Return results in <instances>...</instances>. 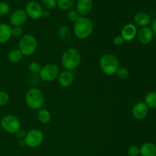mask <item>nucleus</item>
Listing matches in <instances>:
<instances>
[{"instance_id":"obj_1","label":"nucleus","mask_w":156,"mask_h":156,"mask_svg":"<svg viewBox=\"0 0 156 156\" xmlns=\"http://www.w3.org/2000/svg\"><path fill=\"white\" fill-rule=\"evenodd\" d=\"M94 30V24L87 17L80 16L74 23L73 32L78 39L85 40L89 37Z\"/></svg>"},{"instance_id":"obj_2","label":"nucleus","mask_w":156,"mask_h":156,"mask_svg":"<svg viewBox=\"0 0 156 156\" xmlns=\"http://www.w3.org/2000/svg\"><path fill=\"white\" fill-rule=\"evenodd\" d=\"M81 54L76 48H68L63 52L61 57V64L65 70L73 71L79 67L81 62Z\"/></svg>"},{"instance_id":"obj_3","label":"nucleus","mask_w":156,"mask_h":156,"mask_svg":"<svg viewBox=\"0 0 156 156\" xmlns=\"http://www.w3.org/2000/svg\"><path fill=\"white\" fill-rule=\"evenodd\" d=\"M25 103L30 109L39 111L45 103V96L42 91L37 88H31L25 94Z\"/></svg>"},{"instance_id":"obj_4","label":"nucleus","mask_w":156,"mask_h":156,"mask_svg":"<svg viewBox=\"0 0 156 156\" xmlns=\"http://www.w3.org/2000/svg\"><path fill=\"white\" fill-rule=\"evenodd\" d=\"M99 67L104 74L113 76L116 74L120 67V62L117 56L112 53H106L101 57Z\"/></svg>"},{"instance_id":"obj_5","label":"nucleus","mask_w":156,"mask_h":156,"mask_svg":"<svg viewBox=\"0 0 156 156\" xmlns=\"http://www.w3.org/2000/svg\"><path fill=\"white\" fill-rule=\"evenodd\" d=\"M37 48V41L34 36L30 34H24L18 43V50L23 56H30L36 52Z\"/></svg>"},{"instance_id":"obj_6","label":"nucleus","mask_w":156,"mask_h":156,"mask_svg":"<svg viewBox=\"0 0 156 156\" xmlns=\"http://www.w3.org/2000/svg\"><path fill=\"white\" fill-rule=\"evenodd\" d=\"M2 129L8 133H16L21 128V124L18 118L12 114H7L0 121Z\"/></svg>"},{"instance_id":"obj_7","label":"nucleus","mask_w":156,"mask_h":156,"mask_svg":"<svg viewBox=\"0 0 156 156\" xmlns=\"http://www.w3.org/2000/svg\"><path fill=\"white\" fill-rule=\"evenodd\" d=\"M44 140V136L42 131L37 129H33L26 133L24 142L25 146L29 148H37L42 144Z\"/></svg>"},{"instance_id":"obj_8","label":"nucleus","mask_w":156,"mask_h":156,"mask_svg":"<svg viewBox=\"0 0 156 156\" xmlns=\"http://www.w3.org/2000/svg\"><path fill=\"white\" fill-rule=\"evenodd\" d=\"M59 74V68L57 66L53 63H48L42 66L39 76L44 82H50L57 79Z\"/></svg>"},{"instance_id":"obj_9","label":"nucleus","mask_w":156,"mask_h":156,"mask_svg":"<svg viewBox=\"0 0 156 156\" xmlns=\"http://www.w3.org/2000/svg\"><path fill=\"white\" fill-rule=\"evenodd\" d=\"M25 12L27 17L30 18L31 19L37 20L42 17L44 9L37 2L30 1L26 5Z\"/></svg>"},{"instance_id":"obj_10","label":"nucleus","mask_w":156,"mask_h":156,"mask_svg":"<svg viewBox=\"0 0 156 156\" xmlns=\"http://www.w3.org/2000/svg\"><path fill=\"white\" fill-rule=\"evenodd\" d=\"M27 18V15L25 11L22 9H17L12 13L9 21L13 27H21L25 23Z\"/></svg>"},{"instance_id":"obj_11","label":"nucleus","mask_w":156,"mask_h":156,"mask_svg":"<svg viewBox=\"0 0 156 156\" xmlns=\"http://www.w3.org/2000/svg\"><path fill=\"white\" fill-rule=\"evenodd\" d=\"M149 113V108L143 101L138 102L133 106L132 109L133 117L136 120H143L147 116Z\"/></svg>"},{"instance_id":"obj_12","label":"nucleus","mask_w":156,"mask_h":156,"mask_svg":"<svg viewBox=\"0 0 156 156\" xmlns=\"http://www.w3.org/2000/svg\"><path fill=\"white\" fill-rule=\"evenodd\" d=\"M136 26L133 24H126L124 27H123L121 30V37L123 38L124 41H131L136 37L137 35Z\"/></svg>"},{"instance_id":"obj_13","label":"nucleus","mask_w":156,"mask_h":156,"mask_svg":"<svg viewBox=\"0 0 156 156\" xmlns=\"http://www.w3.org/2000/svg\"><path fill=\"white\" fill-rule=\"evenodd\" d=\"M136 36L141 44H149V43L152 42V39H153L154 34L151 27H141L140 30H139Z\"/></svg>"},{"instance_id":"obj_14","label":"nucleus","mask_w":156,"mask_h":156,"mask_svg":"<svg viewBox=\"0 0 156 156\" xmlns=\"http://www.w3.org/2000/svg\"><path fill=\"white\" fill-rule=\"evenodd\" d=\"M92 5V0H78L76 4V11L79 15L85 17L91 11Z\"/></svg>"},{"instance_id":"obj_15","label":"nucleus","mask_w":156,"mask_h":156,"mask_svg":"<svg viewBox=\"0 0 156 156\" xmlns=\"http://www.w3.org/2000/svg\"><path fill=\"white\" fill-rule=\"evenodd\" d=\"M58 82L63 88H68L73 82V75L71 71L64 70L58 76Z\"/></svg>"},{"instance_id":"obj_16","label":"nucleus","mask_w":156,"mask_h":156,"mask_svg":"<svg viewBox=\"0 0 156 156\" xmlns=\"http://www.w3.org/2000/svg\"><path fill=\"white\" fill-rule=\"evenodd\" d=\"M12 37V27L6 23H0V44H5Z\"/></svg>"},{"instance_id":"obj_17","label":"nucleus","mask_w":156,"mask_h":156,"mask_svg":"<svg viewBox=\"0 0 156 156\" xmlns=\"http://www.w3.org/2000/svg\"><path fill=\"white\" fill-rule=\"evenodd\" d=\"M150 16L146 12H138L134 16V23L136 24V25L140 26L141 27H147V25L150 24Z\"/></svg>"},{"instance_id":"obj_18","label":"nucleus","mask_w":156,"mask_h":156,"mask_svg":"<svg viewBox=\"0 0 156 156\" xmlns=\"http://www.w3.org/2000/svg\"><path fill=\"white\" fill-rule=\"evenodd\" d=\"M140 149L142 156H156V145L154 143H144Z\"/></svg>"},{"instance_id":"obj_19","label":"nucleus","mask_w":156,"mask_h":156,"mask_svg":"<svg viewBox=\"0 0 156 156\" xmlns=\"http://www.w3.org/2000/svg\"><path fill=\"white\" fill-rule=\"evenodd\" d=\"M37 119L40 123L43 124H47L52 120V114L50 111L45 108H41L38 111Z\"/></svg>"},{"instance_id":"obj_20","label":"nucleus","mask_w":156,"mask_h":156,"mask_svg":"<svg viewBox=\"0 0 156 156\" xmlns=\"http://www.w3.org/2000/svg\"><path fill=\"white\" fill-rule=\"evenodd\" d=\"M23 58L22 53L18 49H12L8 53V59L12 63H18Z\"/></svg>"},{"instance_id":"obj_21","label":"nucleus","mask_w":156,"mask_h":156,"mask_svg":"<svg viewBox=\"0 0 156 156\" xmlns=\"http://www.w3.org/2000/svg\"><path fill=\"white\" fill-rule=\"evenodd\" d=\"M145 103L149 108H156V91L148 93L145 97Z\"/></svg>"},{"instance_id":"obj_22","label":"nucleus","mask_w":156,"mask_h":156,"mask_svg":"<svg viewBox=\"0 0 156 156\" xmlns=\"http://www.w3.org/2000/svg\"><path fill=\"white\" fill-rule=\"evenodd\" d=\"M57 6L61 10H69L71 9L75 2V0H56Z\"/></svg>"},{"instance_id":"obj_23","label":"nucleus","mask_w":156,"mask_h":156,"mask_svg":"<svg viewBox=\"0 0 156 156\" xmlns=\"http://www.w3.org/2000/svg\"><path fill=\"white\" fill-rule=\"evenodd\" d=\"M42 66H41V64L38 62H31L28 65V69L32 74L35 75H39L40 72H41Z\"/></svg>"},{"instance_id":"obj_24","label":"nucleus","mask_w":156,"mask_h":156,"mask_svg":"<svg viewBox=\"0 0 156 156\" xmlns=\"http://www.w3.org/2000/svg\"><path fill=\"white\" fill-rule=\"evenodd\" d=\"M116 74H117V77H118L119 79L124 80V79H128V77L129 76V70H128V69H126V67L120 66Z\"/></svg>"},{"instance_id":"obj_25","label":"nucleus","mask_w":156,"mask_h":156,"mask_svg":"<svg viewBox=\"0 0 156 156\" xmlns=\"http://www.w3.org/2000/svg\"><path fill=\"white\" fill-rule=\"evenodd\" d=\"M10 12V6L5 2H0V16H5Z\"/></svg>"},{"instance_id":"obj_26","label":"nucleus","mask_w":156,"mask_h":156,"mask_svg":"<svg viewBox=\"0 0 156 156\" xmlns=\"http://www.w3.org/2000/svg\"><path fill=\"white\" fill-rule=\"evenodd\" d=\"M42 5L47 9H54L57 6L56 0H42Z\"/></svg>"},{"instance_id":"obj_27","label":"nucleus","mask_w":156,"mask_h":156,"mask_svg":"<svg viewBox=\"0 0 156 156\" xmlns=\"http://www.w3.org/2000/svg\"><path fill=\"white\" fill-rule=\"evenodd\" d=\"M9 101V95L4 91H0V106H5Z\"/></svg>"},{"instance_id":"obj_28","label":"nucleus","mask_w":156,"mask_h":156,"mask_svg":"<svg viewBox=\"0 0 156 156\" xmlns=\"http://www.w3.org/2000/svg\"><path fill=\"white\" fill-rule=\"evenodd\" d=\"M79 17H80V15L78 13L77 11H69V13L67 14V18H68V19L70 21H72V22H76V21L79 19Z\"/></svg>"},{"instance_id":"obj_29","label":"nucleus","mask_w":156,"mask_h":156,"mask_svg":"<svg viewBox=\"0 0 156 156\" xmlns=\"http://www.w3.org/2000/svg\"><path fill=\"white\" fill-rule=\"evenodd\" d=\"M127 153L129 156H138L140 155V147L136 146H131L128 149Z\"/></svg>"},{"instance_id":"obj_30","label":"nucleus","mask_w":156,"mask_h":156,"mask_svg":"<svg viewBox=\"0 0 156 156\" xmlns=\"http://www.w3.org/2000/svg\"><path fill=\"white\" fill-rule=\"evenodd\" d=\"M23 36V30L21 27H12V37H21Z\"/></svg>"},{"instance_id":"obj_31","label":"nucleus","mask_w":156,"mask_h":156,"mask_svg":"<svg viewBox=\"0 0 156 156\" xmlns=\"http://www.w3.org/2000/svg\"><path fill=\"white\" fill-rule=\"evenodd\" d=\"M124 42V40L122 37L121 35H117L114 38V44H115L116 46H120L123 44Z\"/></svg>"},{"instance_id":"obj_32","label":"nucleus","mask_w":156,"mask_h":156,"mask_svg":"<svg viewBox=\"0 0 156 156\" xmlns=\"http://www.w3.org/2000/svg\"><path fill=\"white\" fill-rule=\"evenodd\" d=\"M15 134H16L17 137H18V138L20 140H24V137H25L26 132L24 130H22V129H21H21H20L19 130H18V132H17Z\"/></svg>"},{"instance_id":"obj_33","label":"nucleus","mask_w":156,"mask_h":156,"mask_svg":"<svg viewBox=\"0 0 156 156\" xmlns=\"http://www.w3.org/2000/svg\"><path fill=\"white\" fill-rule=\"evenodd\" d=\"M151 29H152L154 35L156 36V18L152 21V24H151Z\"/></svg>"},{"instance_id":"obj_34","label":"nucleus","mask_w":156,"mask_h":156,"mask_svg":"<svg viewBox=\"0 0 156 156\" xmlns=\"http://www.w3.org/2000/svg\"><path fill=\"white\" fill-rule=\"evenodd\" d=\"M50 12H48L47 10H44L42 17H44V18H49V17H50Z\"/></svg>"},{"instance_id":"obj_35","label":"nucleus","mask_w":156,"mask_h":156,"mask_svg":"<svg viewBox=\"0 0 156 156\" xmlns=\"http://www.w3.org/2000/svg\"><path fill=\"white\" fill-rule=\"evenodd\" d=\"M1 131H2V128H1V126H0V133H1Z\"/></svg>"},{"instance_id":"obj_36","label":"nucleus","mask_w":156,"mask_h":156,"mask_svg":"<svg viewBox=\"0 0 156 156\" xmlns=\"http://www.w3.org/2000/svg\"><path fill=\"white\" fill-rule=\"evenodd\" d=\"M155 1H156V0H155Z\"/></svg>"}]
</instances>
